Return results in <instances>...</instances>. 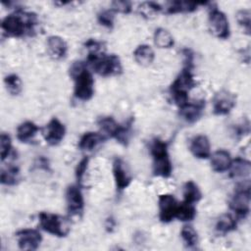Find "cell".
I'll list each match as a JSON object with an SVG mask.
<instances>
[{"instance_id": "4dcf8cb0", "label": "cell", "mask_w": 251, "mask_h": 251, "mask_svg": "<svg viewBox=\"0 0 251 251\" xmlns=\"http://www.w3.org/2000/svg\"><path fill=\"white\" fill-rule=\"evenodd\" d=\"M180 236L185 246L188 248H194L198 244V241H199L198 233L192 226H189V225L183 226L180 230Z\"/></svg>"}, {"instance_id": "83f0119b", "label": "cell", "mask_w": 251, "mask_h": 251, "mask_svg": "<svg viewBox=\"0 0 251 251\" xmlns=\"http://www.w3.org/2000/svg\"><path fill=\"white\" fill-rule=\"evenodd\" d=\"M20 180V170L16 166H9L2 169L0 174V181L3 185H15Z\"/></svg>"}, {"instance_id": "74e56055", "label": "cell", "mask_w": 251, "mask_h": 251, "mask_svg": "<svg viewBox=\"0 0 251 251\" xmlns=\"http://www.w3.org/2000/svg\"><path fill=\"white\" fill-rule=\"evenodd\" d=\"M88 163H89V159L88 157H83L76 165L75 167V178L77 180L78 183H80L84 177V175L86 173L87 167H88Z\"/></svg>"}, {"instance_id": "277c9868", "label": "cell", "mask_w": 251, "mask_h": 251, "mask_svg": "<svg viewBox=\"0 0 251 251\" xmlns=\"http://www.w3.org/2000/svg\"><path fill=\"white\" fill-rule=\"evenodd\" d=\"M150 154L153 159L154 176L170 177L173 173V165L168 152V144L160 138H154L150 144Z\"/></svg>"}, {"instance_id": "5b68a950", "label": "cell", "mask_w": 251, "mask_h": 251, "mask_svg": "<svg viewBox=\"0 0 251 251\" xmlns=\"http://www.w3.org/2000/svg\"><path fill=\"white\" fill-rule=\"evenodd\" d=\"M86 65H89L96 74L102 76L115 75L122 72L121 61L115 54L88 53Z\"/></svg>"}, {"instance_id": "4316f807", "label": "cell", "mask_w": 251, "mask_h": 251, "mask_svg": "<svg viewBox=\"0 0 251 251\" xmlns=\"http://www.w3.org/2000/svg\"><path fill=\"white\" fill-rule=\"evenodd\" d=\"M183 198V201L189 204H195L202 198V192L193 180H188L184 183Z\"/></svg>"}, {"instance_id": "ffe728a7", "label": "cell", "mask_w": 251, "mask_h": 251, "mask_svg": "<svg viewBox=\"0 0 251 251\" xmlns=\"http://www.w3.org/2000/svg\"><path fill=\"white\" fill-rule=\"evenodd\" d=\"M107 137L102 132L87 131L83 133L78 140V148L82 151H91L102 143Z\"/></svg>"}, {"instance_id": "8992f818", "label": "cell", "mask_w": 251, "mask_h": 251, "mask_svg": "<svg viewBox=\"0 0 251 251\" xmlns=\"http://www.w3.org/2000/svg\"><path fill=\"white\" fill-rule=\"evenodd\" d=\"M38 220H39L40 227L44 231L54 236L64 237L70 231L71 226H70L69 221L57 214L40 212L38 214Z\"/></svg>"}, {"instance_id": "d4e9b609", "label": "cell", "mask_w": 251, "mask_h": 251, "mask_svg": "<svg viewBox=\"0 0 251 251\" xmlns=\"http://www.w3.org/2000/svg\"><path fill=\"white\" fill-rule=\"evenodd\" d=\"M98 126L101 129L100 132H102L106 137H115L117 134L119 128H120V124L117 123V121L110 116L102 117L98 120Z\"/></svg>"}, {"instance_id": "e575fe53", "label": "cell", "mask_w": 251, "mask_h": 251, "mask_svg": "<svg viewBox=\"0 0 251 251\" xmlns=\"http://www.w3.org/2000/svg\"><path fill=\"white\" fill-rule=\"evenodd\" d=\"M98 23L106 28H113L115 22V12L110 10H103L97 15Z\"/></svg>"}, {"instance_id": "30bf717a", "label": "cell", "mask_w": 251, "mask_h": 251, "mask_svg": "<svg viewBox=\"0 0 251 251\" xmlns=\"http://www.w3.org/2000/svg\"><path fill=\"white\" fill-rule=\"evenodd\" d=\"M18 246L22 250H36L42 241L41 233L34 228H23L16 232Z\"/></svg>"}, {"instance_id": "8d00e7d4", "label": "cell", "mask_w": 251, "mask_h": 251, "mask_svg": "<svg viewBox=\"0 0 251 251\" xmlns=\"http://www.w3.org/2000/svg\"><path fill=\"white\" fill-rule=\"evenodd\" d=\"M111 10L114 11L115 13H122V14H128L130 13L132 9V4L130 1H126V0H117L113 1L111 3Z\"/></svg>"}, {"instance_id": "7a4b0ae2", "label": "cell", "mask_w": 251, "mask_h": 251, "mask_svg": "<svg viewBox=\"0 0 251 251\" xmlns=\"http://www.w3.org/2000/svg\"><path fill=\"white\" fill-rule=\"evenodd\" d=\"M70 76L75 81L74 96L80 101H88L94 94V78L87 69L86 63L74 62L69 70Z\"/></svg>"}, {"instance_id": "d590c367", "label": "cell", "mask_w": 251, "mask_h": 251, "mask_svg": "<svg viewBox=\"0 0 251 251\" xmlns=\"http://www.w3.org/2000/svg\"><path fill=\"white\" fill-rule=\"evenodd\" d=\"M236 21L238 25L246 31L247 34H250V23H251V13L247 9L239 10L236 13Z\"/></svg>"}, {"instance_id": "1f68e13d", "label": "cell", "mask_w": 251, "mask_h": 251, "mask_svg": "<svg viewBox=\"0 0 251 251\" xmlns=\"http://www.w3.org/2000/svg\"><path fill=\"white\" fill-rule=\"evenodd\" d=\"M4 84L6 89L12 95H19L23 89V83L20 76L16 74H11L5 76Z\"/></svg>"}, {"instance_id": "8fae6325", "label": "cell", "mask_w": 251, "mask_h": 251, "mask_svg": "<svg viewBox=\"0 0 251 251\" xmlns=\"http://www.w3.org/2000/svg\"><path fill=\"white\" fill-rule=\"evenodd\" d=\"M177 201L174 195L165 193L161 194L158 198L159 207V219L162 223L168 224L176 219V213L177 209Z\"/></svg>"}, {"instance_id": "ab89813d", "label": "cell", "mask_w": 251, "mask_h": 251, "mask_svg": "<svg viewBox=\"0 0 251 251\" xmlns=\"http://www.w3.org/2000/svg\"><path fill=\"white\" fill-rule=\"evenodd\" d=\"M114 226H115V221L112 218L107 219V221H106V227H107V229L110 228V230H112V228H114Z\"/></svg>"}, {"instance_id": "44dd1931", "label": "cell", "mask_w": 251, "mask_h": 251, "mask_svg": "<svg viewBox=\"0 0 251 251\" xmlns=\"http://www.w3.org/2000/svg\"><path fill=\"white\" fill-rule=\"evenodd\" d=\"M133 58L138 65L147 67L153 63L155 59V53L150 45L140 44L133 51Z\"/></svg>"}, {"instance_id": "603a6c76", "label": "cell", "mask_w": 251, "mask_h": 251, "mask_svg": "<svg viewBox=\"0 0 251 251\" xmlns=\"http://www.w3.org/2000/svg\"><path fill=\"white\" fill-rule=\"evenodd\" d=\"M153 40L155 45L161 49H170L175 44L174 36L168 29L164 27H158L155 29Z\"/></svg>"}, {"instance_id": "e0dca14e", "label": "cell", "mask_w": 251, "mask_h": 251, "mask_svg": "<svg viewBox=\"0 0 251 251\" xmlns=\"http://www.w3.org/2000/svg\"><path fill=\"white\" fill-rule=\"evenodd\" d=\"M49 55L55 60L64 59L68 53V44L59 35H51L46 41Z\"/></svg>"}, {"instance_id": "9a60e30c", "label": "cell", "mask_w": 251, "mask_h": 251, "mask_svg": "<svg viewBox=\"0 0 251 251\" xmlns=\"http://www.w3.org/2000/svg\"><path fill=\"white\" fill-rule=\"evenodd\" d=\"M191 154L197 159H208L211 155V144L208 137L204 134L195 135L189 145Z\"/></svg>"}, {"instance_id": "f1b7e54d", "label": "cell", "mask_w": 251, "mask_h": 251, "mask_svg": "<svg viewBox=\"0 0 251 251\" xmlns=\"http://www.w3.org/2000/svg\"><path fill=\"white\" fill-rule=\"evenodd\" d=\"M196 216V209L194 204H189L186 202L178 203L176 213V219L181 222H190L192 221Z\"/></svg>"}, {"instance_id": "4fadbf2b", "label": "cell", "mask_w": 251, "mask_h": 251, "mask_svg": "<svg viewBox=\"0 0 251 251\" xmlns=\"http://www.w3.org/2000/svg\"><path fill=\"white\" fill-rule=\"evenodd\" d=\"M67 209L72 215H78L83 211L84 199L78 185L72 184L66 189Z\"/></svg>"}, {"instance_id": "2e32d148", "label": "cell", "mask_w": 251, "mask_h": 251, "mask_svg": "<svg viewBox=\"0 0 251 251\" xmlns=\"http://www.w3.org/2000/svg\"><path fill=\"white\" fill-rule=\"evenodd\" d=\"M205 108V103L203 101L199 102H187L179 107V116L183 121L188 124H194L202 116L203 110Z\"/></svg>"}, {"instance_id": "9c48e42d", "label": "cell", "mask_w": 251, "mask_h": 251, "mask_svg": "<svg viewBox=\"0 0 251 251\" xmlns=\"http://www.w3.org/2000/svg\"><path fill=\"white\" fill-rule=\"evenodd\" d=\"M213 112L217 116L229 114L236 105V96L229 90L222 89L218 91L212 101Z\"/></svg>"}, {"instance_id": "d6a6232c", "label": "cell", "mask_w": 251, "mask_h": 251, "mask_svg": "<svg viewBox=\"0 0 251 251\" xmlns=\"http://www.w3.org/2000/svg\"><path fill=\"white\" fill-rule=\"evenodd\" d=\"M131 131H132V119H129L124 125L120 126V128L114 138L119 143L123 145H127L129 138L131 136Z\"/></svg>"}, {"instance_id": "3957f363", "label": "cell", "mask_w": 251, "mask_h": 251, "mask_svg": "<svg viewBox=\"0 0 251 251\" xmlns=\"http://www.w3.org/2000/svg\"><path fill=\"white\" fill-rule=\"evenodd\" d=\"M191 70L192 67L184 66L170 86L172 99L178 107L188 102V93L196 85Z\"/></svg>"}, {"instance_id": "836d02e7", "label": "cell", "mask_w": 251, "mask_h": 251, "mask_svg": "<svg viewBox=\"0 0 251 251\" xmlns=\"http://www.w3.org/2000/svg\"><path fill=\"white\" fill-rule=\"evenodd\" d=\"M12 151V139L11 136L6 133L2 132L0 134V156L1 161H4L10 156V153Z\"/></svg>"}, {"instance_id": "7402d4cb", "label": "cell", "mask_w": 251, "mask_h": 251, "mask_svg": "<svg viewBox=\"0 0 251 251\" xmlns=\"http://www.w3.org/2000/svg\"><path fill=\"white\" fill-rule=\"evenodd\" d=\"M39 126L31 121H25L19 125L17 127V138L21 142H28L33 139V137L39 131Z\"/></svg>"}, {"instance_id": "f546056e", "label": "cell", "mask_w": 251, "mask_h": 251, "mask_svg": "<svg viewBox=\"0 0 251 251\" xmlns=\"http://www.w3.org/2000/svg\"><path fill=\"white\" fill-rule=\"evenodd\" d=\"M162 9L163 8L159 3L154 1H146L139 4L137 11L143 18L151 19L158 15L162 11Z\"/></svg>"}, {"instance_id": "d6986e66", "label": "cell", "mask_w": 251, "mask_h": 251, "mask_svg": "<svg viewBox=\"0 0 251 251\" xmlns=\"http://www.w3.org/2000/svg\"><path fill=\"white\" fill-rule=\"evenodd\" d=\"M230 153L224 149H219L210 155V163L212 170L216 173H224L228 171L231 165Z\"/></svg>"}, {"instance_id": "52a82bcc", "label": "cell", "mask_w": 251, "mask_h": 251, "mask_svg": "<svg viewBox=\"0 0 251 251\" xmlns=\"http://www.w3.org/2000/svg\"><path fill=\"white\" fill-rule=\"evenodd\" d=\"M230 209L239 217L246 218L250 212V183L249 179L245 180L238 188L229 201Z\"/></svg>"}, {"instance_id": "6da1fadb", "label": "cell", "mask_w": 251, "mask_h": 251, "mask_svg": "<svg viewBox=\"0 0 251 251\" xmlns=\"http://www.w3.org/2000/svg\"><path fill=\"white\" fill-rule=\"evenodd\" d=\"M38 24L37 16L31 12L19 10L7 15L1 22L3 32L10 37H22L26 34L31 35Z\"/></svg>"}, {"instance_id": "7c38bea8", "label": "cell", "mask_w": 251, "mask_h": 251, "mask_svg": "<svg viewBox=\"0 0 251 251\" xmlns=\"http://www.w3.org/2000/svg\"><path fill=\"white\" fill-rule=\"evenodd\" d=\"M65 134V125L57 118H52L43 128V137L51 146L58 145L64 139Z\"/></svg>"}, {"instance_id": "484cf974", "label": "cell", "mask_w": 251, "mask_h": 251, "mask_svg": "<svg viewBox=\"0 0 251 251\" xmlns=\"http://www.w3.org/2000/svg\"><path fill=\"white\" fill-rule=\"evenodd\" d=\"M237 223L230 214H222L216 223V230L221 234H226L235 230Z\"/></svg>"}, {"instance_id": "f35d334b", "label": "cell", "mask_w": 251, "mask_h": 251, "mask_svg": "<svg viewBox=\"0 0 251 251\" xmlns=\"http://www.w3.org/2000/svg\"><path fill=\"white\" fill-rule=\"evenodd\" d=\"M102 45V42L97 41L95 39H88L84 43V46L88 50V53H101Z\"/></svg>"}, {"instance_id": "cb8c5ba5", "label": "cell", "mask_w": 251, "mask_h": 251, "mask_svg": "<svg viewBox=\"0 0 251 251\" xmlns=\"http://www.w3.org/2000/svg\"><path fill=\"white\" fill-rule=\"evenodd\" d=\"M205 3L191 2V1H172L168 4L167 13L168 14H177V13H191L197 10L198 6Z\"/></svg>"}, {"instance_id": "ac0fdd59", "label": "cell", "mask_w": 251, "mask_h": 251, "mask_svg": "<svg viewBox=\"0 0 251 251\" xmlns=\"http://www.w3.org/2000/svg\"><path fill=\"white\" fill-rule=\"evenodd\" d=\"M228 171L230 174V177L234 179L246 180L248 179L251 173V163L250 161L242 157H237L235 159H232Z\"/></svg>"}, {"instance_id": "5bb4252c", "label": "cell", "mask_w": 251, "mask_h": 251, "mask_svg": "<svg viewBox=\"0 0 251 251\" xmlns=\"http://www.w3.org/2000/svg\"><path fill=\"white\" fill-rule=\"evenodd\" d=\"M113 176L116 188L119 192L125 190L131 182V176L121 158H116L113 161Z\"/></svg>"}, {"instance_id": "ba28073f", "label": "cell", "mask_w": 251, "mask_h": 251, "mask_svg": "<svg viewBox=\"0 0 251 251\" xmlns=\"http://www.w3.org/2000/svg\"><path fill=\"white\" fill-rule=\"evenodd\" d=\"M210 31L220 39H227L230 34L229 23L226 15L218 8H211L208 16Z\"/></svg>"}]
</instances>
